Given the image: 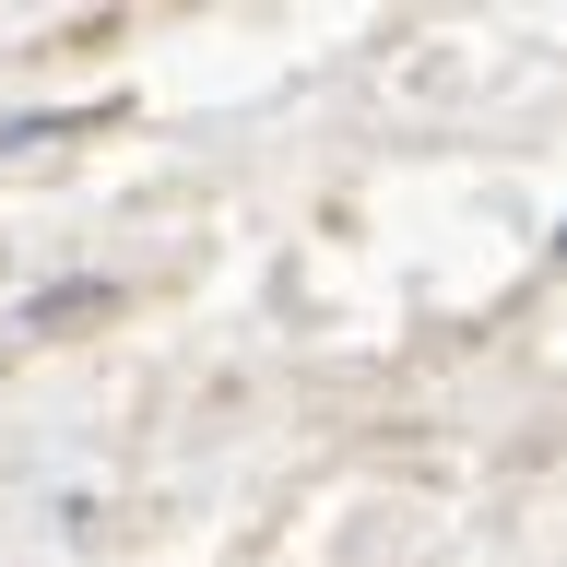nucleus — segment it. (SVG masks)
Instances as JSON below:
<instances>
[{"mask_svg": "<svg viewBox=\"0 0 567 567\" xmlns=\"http://www.w3.org/2000/svg\"><path fill=\"white\" fill-rule=\"evenodd\" d=\"M556 260H567V237H556Z\"/></svg>", "mask_w": 567, "mask_h": 567, "instance_id": "f257e3e1", "label": "nucleus"}]
</instances>
